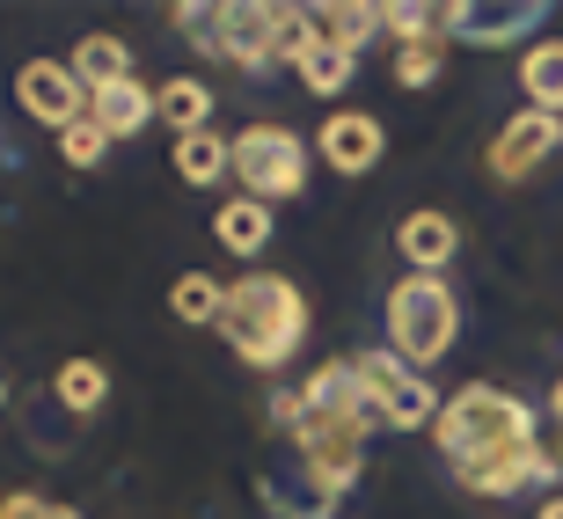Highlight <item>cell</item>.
<instances>
[{"instance_id":"cell-1","label":"cell","mask_w":563,"mask_h":519,"mask_svg":"<svg viewBox=\"0 0 563 519\" xmlns=\"http://www.w3.org/2000/svg\"><path fill=\"white\" fill-rule=\"evenodd\" d=\"M432 439L468 498H520L534 483L563 476V461L534 432V410L512 388H490V380H468V388L446 395Z\"/></svg>"},{"instance_id":"cell-2","label":"cell","mask_w":563,"mask_h":519,"mask_svg":"<svg viewBox=\"0 0 563 519\" xmlns=\"http://www.w3.org/2000/svg\"><path fill=\"white\" fill-rule=\"evenodd\" d=\"M300 432H292V454H300V476H308L314 498H344L366 476V432L380 424L374 388L358 374V358H322L308 380H300Z\"/></svg>"},{"instance_id":"cell-3","label":"cell","mask_w":563,"mask_h":519,"mask_svg":"<svg viewBox=\"0 0 563 519\" xmlns=\"http://www.w3.org/2000/svg\"><path fill=\"white\" fill-rule=\"evenodd\" d=\"M228 352L256 374H286L300 344H308V292L286 270H242L228 286V314H220Z\"/></svg>"},{"instance_id":"cell-4","label":"cell","mask_w":563,"mask_h":519,"mask_svg":"<svg viewBox=\"0 0 563 519\" xmlns=\"http://www.w3.org/2000/svg\"><path fill=\"white\" fill-rule=\"evenodd\" d=\"M176 30H184L198 52L242 66V74H264L272 59H286V0H228V8H168Z\"/></svg>"},{"instance_id":"cell-5","label":"cell","mask_w":563,"mask_h":519,"mask_svg":"<svg viewBox=\"0 0 563 519\" xmlns=\"http://www.w3.org/2000/svg\"><path fill=\"white\" fill-rule=\"evenodd\" d=\"M461 336V300L446 278H424V270H402L388 286V352L402 366H439Z\"/></svg>"},{"instance_id":"cell-6","label":"cell","mask_w":563,"mask_h":519,"mask_svg":"<svg viewBox=\"0 0 563 519\" xmlns=\"http://www.w3.org/2000/svg\"><path fill=\"white\" fill-rule=\"evenodd\" d=\"M308 140L292 125H250L234 132V184H242V198H256V206H286V198H300L308 190Z\"/></svg>"},{"instance_id":"cell-7","label":"cell","mask_w":563,"mask_h":519,"mask_svg":"<svg viewBox=\"0 0 563 519\" xmlns=\"http://www.w3.org/2000/svg\"><path fill=\"white\" fill-rule=\"evenodd\" d=\"M358 374L374 388V410H380L388 432H424V424H439V410H446V395H432V380H424L418 366H402L396 352H358Z\"/></svg>"},{"instance_id":"cell-8","label":"cell","mask_w":563,"mask_h":519,"mask_svg":"<svg viewBox=\"0 0 563 519\" xmlns=\"http://www.w3.org/2000/svg\"><path fill=\"white\" fill-rule=\"evenodd\" d=\"M556 140H563V118H549V110H512V118L490 132V146H483V176L498 190L534 184V168L556 154Z\"/></svg>"},{"instance_id":"cell-9","label":"cell","mask_w":563,"mask_h":519,"mask_svg":"<svg viewBox=\"0 0 563 519\" xmlns=\"http://www.w3.org/2000/svg\"><path fill=\"white\" fill-rule=\"evenodd\" d=\"M314 154H322V168L330 176H374L380 154H388V125H380L374 110H330L322 125H314Z\"/></svg>"},{"instance_id":"cell-10","label":"cell","mask_w":563,"mask_h":519,"mask_svg":"<svg viewBox=\"0 0 563 519\" xmlns=\"http://www.w3.org/2000/svg\"><path fill=\"white\" fill-rule=\"evenodd\" d=\"M15 103L37 118V125H52V132H66V125H81L88 118V88H81V74L66 59H22V74H15Z\"/></svg>"},{"instance_id":"cell-11","label":"cell","mask_w":563,"mask_h":519,"mask_svg":"<svg viewBox=\"0 0 563 519\" xmlns=\"http://www.w3.org/2000/svg\"><path fill=\"white\" fill-rule=\"evenodd\" d=\"M549 8L542 0H520V8H468V0H439V37H461V44H512L527 37L534 44V22Z\"/></svg>"},{"instance_id":"cell-12","label":"cell","mask_w":563,"mask_h":519,"mask_svg":"<svg viewBox=\"0 0 563 519\" xmlns=\"http://www.w3.org/2000/svg\"><path fill=\"white\" fill-rule=\"evenodd\" d=\"M396 250H402V264H410V270H424V278H446V264L461 256V228L446 220V212H402Z\"/></svg>"},{"instance_id":"cell-13","label":"cell","mask_w":563,"mask_h":519,"mask_svg":"<svg viewBox=\"0 0 563 519\" xmlns=\"http://www.w3.org/2000/svg\"><path fill=\"white\" fill-rule=\"evenodd\" d=\"M88 118H96L110 140H140V125H154L162 110H154V88L132 74V81H118V88H96V96H88Z\"/></svg>"},{"instance_id":"cell-14","label":"cell","mask_w":563,"mask_h":519,"mask_svg":"<svg viewBox=\"0 0 563 519\" xmlns=\"http://www.w3.org/2000/svg\"><path fill=\"white\" fill-rule=\"evenodd\" d=\"M168 162L190 190H212L220 176H234V140L228 132H184V140H168Z\"/></svg>"},{"instance_id":"cell-15","label":"cell","mask_w":563,"mask_h":519,"mask_svg":"<svg viewBox=\"0 0 563 519\" xmlns=\"http://www.w3.org/2000/svg\"><path fill=\"white\" fill-rule=\"evenodd\" d=\"M314 30H322V44H336V52L358 59V52L388 30V15H380L374 0H322V8H314Z\"/></svg>"},{"instance_id":"cell-16","label":"cell","mask_w":563,"mask_h":519,"mask_svg":"<svg viewBox=\"0 0 563 519\" xmlns=\"http://www.w3.org/2000/svg\"><path fill=\"white\" fill-rule=\"evenodd\" d=\"M212 242H220L228 256H250L256 264V250H272V206H256V198L234 190L228 206L212 212Z\"/></svg>"},{"instance_id":"cell-17","label":"cell","mask_w":563,"mask_h":519,"mask_svg":"<svg viewBox=\"0 0 563 519\" xmlns=\"http://www.w3.org/2000/svg\"><path fill=\"white\" fill-rule=\"evenodd\" d=\"M520 96H527V110L563 118V37H534L520 52Z\"/></svg>"},{"instance_id":"cell-18","label":"cell","mask_w":563,"mask_h":519,"mask_svg":"<svg viewBox=\"0 0 563 519\" xmlns=\"http://www.w3.org/2000/svg\"><path fill=\"white\" fill-rule=\"evenodd\" d=\"M66 66L81 74V88L96 96V88H118V81H132V52H125V37H110V30H88L74 52H66Z\"/></svg>"},{"instance_id":"cell-19","label":"cell","mask_w":563,"mask_h":519,"mask_svg":"<svg viewBox=\"0 0 563 519\" xmlns=\"http://www.w3.org/2000/svg\"><path fill=\"white\" fill-rule=\"evenodd\" d=\"M52 395H59L66 417H96L110 402V366L103 358H59L52 366Z\"/></svg>"},{"instance_id":"cell-20","label":"cell","mask_w":563,"mask_h":519,"mask_svg":"<svg viewBox=\"0 0 563 519\" xmlns=\"http://www.w3.org/2000/svg\"><path fill=\"white\" fill-rule=\"evenodd\" d=\"M154 110H162V125L184 140V132H212V88L198 74H176V81L154 88Z\"/></svg>"},{"instance_id":"cell-21","label":"cell","mask_w":563,"mask_h":519,"mask_svg":"<svg viewBox=\"0 0 563 519\" xmlns=\"http://www.w3.org/2000/svg\"><path fill=\"white\" fill-rule=\"evenodd\" d=\"M168 314L190 322V330H220V314H228V286H220L212 270H184V278L168 286Z\"/></svg>"},{"instance_id":"cell-22","label":"cell","mask_w":563,"mask_h":519,"mask_svg":"<svg viewBox=\"0 0 563 519\" xmlns=\"http://www.w3.org/2000/svg\"><path fill=\"white\" fill-rule=\"evenodd\" d=\"M352 52H336V44H314L308 59L292 66V74H300V88H308V96H322V103H336V96H344V88H352Z\"/></svg>"},{"instance_id":"cell-23","label":"cell","mask_w":563,"mask_h":519,"mask_svg":"<svg viewBox=\"0 0 563 519\" xmlns=\"http://www.w3.org/2000/svg\"><path fill=\"white\" fill-rule=\"evenodd\" d=\"M439 74H446V37H432V44H396V81L402 88H439Z\"/></svg>"},{"instance_id":"cell-24","label":"cell","mask_w":563,"mask_h":519,"mask_svg":"<svg viewBox=\"0 0 563 519\" xmlns=\"http://www.w3.org/2000/svg\"><path fill=\"white\" fill-rule=\"evenodd\" d=\"M110 146H118V140H110L96 118H81V125H66V132H59V162H66V168H103Z\"/></svg>"},{"instance_id":"cell-25","label":"cell","mask_w":563,"mask_h":519,"mask_svg":"<svg viewBox=\"0 0 563 519\" xmlns=\"http://www.w3.org/2000/svg\"><path fill=\"white\" fill-rule=\"evenodd\" d=\"M380 15H388V37L396 44H432L439 37V8H424V0H388Z\"/></svg>"},{"instance_id":"cell-26","label":"cell","mask_w":563,"mask_h":519,"mask_svg":"<svg viewBox=\"0 0 563 519\" xmlns=\"http://www.w3.org/2000/svg\"><path fill=\"white\" fill-rule=\"evenodd\" d=\"M0 519H81V512L59 505V498H44V490H8V498H0Z\"/></svg>"},{"instance_id":"cell-27","label":"cell","mask_w":563,"mask_h":519,"mask_svg":"<svg viewBox=\"0 0 563 519\" xmlns=\"http://www.w3.org/2000/svg\"><path fill=\"white\" fill-rule=\"evenodd\" d=\"M549 417H556V432H563V380L549 388Z\"/></svg>"},{"instance_id":"cell-28","label":"cell","mask_w":563,"mask_h":519,"mask_svg":"<svg viewBox=\"0 0 563 519\" xmlns=\"http://www.w3.org/2000/svg\"><path fill=\"white\" fill-rule=\"evenodd\" d=\"M534 519H563V498H542V505H534Z\"/></svg>"},{"instance_id":"cell-29","label":"cell","mask_w":563,"mask_h":519,"mask_svg":"<svg viewBox=\"0 0 563 519\" xmlns=\"http://www.w3.org/2000/svg\"><path fill=\"white\" fill-rule=\"evenodd\" d=\"M0 410H8V380H0Z\"/></svg>"},{"instance_id":"cell-30","label":"cell","mask_w":563,"mask_h":519,"mask_svg":"<svg viewBox=\"0 0 563 519\" xmlns=\"http://www.w3.org/2000/svg\"><path fill=\"white\" fill-rule=\"evenodd\" d=\"M308 519H330V512H308Z\"/></svg>"},{"instance_id":"cell-31","label":"cell","mask_w":563,"mask_h":519,"mask_svg":"<svg viewBox=\"0 0 563 519\" xmlns=\"http://www.w3.org/2000/svg\"><path fill=\"white\" fill-rule=\"evenodd\" d=\"M556 154H563V140H556Z\"/></svg>"}]
</instances>
